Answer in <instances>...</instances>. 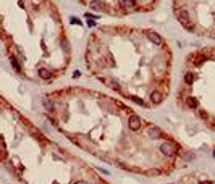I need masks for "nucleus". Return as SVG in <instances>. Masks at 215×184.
<instances>
[{
	"label": "nucleus",
	"mask_w": 215,
	"mask_h": 184,
	"mask_svg": "<svg viewBox=\"0 0 215 184\" xmlns=\"http://www.w3.org/2000/svg\"><path fill=\"white\" fill-rule=\"evenodd\" d=\"M176 18H178V21H180V24H181L186 31H193L194 29L193 23H191V16H189V13L186 10H180L176 13Z\"/></svg>",
	"instance_id": "obj_1"
},
{
	"label": "nucleus",
	"mask_w": 215,
	"mask_h": 184,
	"mask_svg": "<svg viewBox=\"0 0 215 184\" xmlns=\"http://www.w3.org/2000/svg\"><path fill=\"white\" fill-rule=\"evenodd\" d=\"M160 150H162V153H165L167 157H172V155H175L178 152V145L175 142H163L160 145Z\"/></svg>",
	"instance_id": "obj_2"
},
{
	"label": "nucleus",
	"mask_w": 215,
	"mask_h": 184,
	"mask_svg": "<svg viewBox=\"0 0 215 184\" xmlns=\"http://www.w3.org/2000/svg\"><path fill=\"white\" fill-rule=\"evenodd\" d=\"M146 36H147V39H149L151 42L155 44V45H160V44L163 42V39H162L155 31H146Z\"/></svg>",
	"instance_id": "obj_3"
},
{
	"label": "nucleus",
	"mask_w": 215,
	"mask_h": 184,
	"mask_svg": "<svg viewBox=\"0 0 215 184\" xmlns=\"http://www.w3.org/2000/svg\"><path fill=\"white\" fill-rule=\"evenodd\" d=\"M128 125H129V129H133V131L141 129V118L139 116H136V115H133V116L129 118Z\"/></svg>",
	"instance_id": "obj_4"
},
{
	"label": "nucleus",
	"mask_w": 215,
	"mask_h": 184,
	"mask_svg": "<svg viewBox=\"0 0 215 184\" xmlns=\"http://www.w3.org/2000/svg\"><path fill=\"white\" fill-rule=\"evenodd\" d=\"M147 134L151 136V137H154V139H160V137H163V132H162V129H159V128H149Z\"/></svg>",
	"instance_id": "obj_5"
},
{
	"label": "nucleus",
	"mask_w": 215,
	"mask_h": 184,
	"mask_svg": "<svg viewBox=\"0 0 215 184\" xmlns=\"http://www.w3.org/2000/svg\"><path fill=\"white\" fill-rule=\"evenodd\" d=\"M162 100H163V95H162L160 92H152V94H151V102L154 103V105L162 103Z\"/></svg>",
	"instance_id": "obj_6"
},
{
	"label": "nucleus",
	"mask_w": 215,
	"mask_h": 184,
	"mask_svg": "<svg viewBox=\"0 0 215 184\" xmlns=\"http://www.w3.org/2000/svg\"><path fill=\"white\" fill-rule=\"evenodd\" d=\"M121 7L125 10H136V2L134 0H121Z\"/></svg>",
	"instance_id": "obj_7"
},
{
	"label": "nucleus",
	"mask_w": 215,
	"mask_h": 184,
	"mask_svg": "<svg viewBox=\"0 0 215 184\" xmlns=\"http://www.w3.org/2000/svg\"><path fill=\"white\" fill-rule=\"evenodd\" d=\"M105 84H107L110 89H113V91H120V84L117 81H110V79H102Z\"/></svg>",
	"instance_id": "obj_8"
},
{
	"label": "nucleus",
	"mask_w": 215,
	"mask_h": 184,
	"mask_svg": "<svg viewBox=\"0 0 215 184\" xmlns=\"http://www.w3.org/2000/svg\"><path fill=\"white\" fill-rule=\"evenodd\" d=\"M39 76L42 78V79H50V71H47L45 68H39Z\"/></svg>",
	"instance_id": "obj_9"
},
{
	"label": "nucleus",
	"mask_w": 215,
	"mask_h": 184,
	"mask_svg": "<svg viewBox=\"0 0 215 184\" xmlns=\"http://www.w3.org/2000/svg\"><path fill=\"white\" fill-rule=\"evenodd\" d=\"M89 5H91V8H94V10H102L104 8V3H100L99 0H94V2H91Z\"/></svg>",
	"instance_id": "obj_10"
},
{
	"label": "nucleus",
	"mask_w": 215,
	"mask_h": 184,
	"mask_svg": "<svg viewBox=\"0 0 215 184\" xmlns=\"http://www.w3.org/2000/svg\"><path fill=\"white\" fill-rule=\"evenodd\" d=\"M188 105L191 107V108H197V105H199V102H197V99L189 97V99H188Z\"/></svg>",
	"instance_id": "obj_11"
},
{
	"label": "nucleus",
	"mask_w": 215,
	"mask_h": 184,
	"mask_svg": "<svg viewBox=\"0 0 215 184\" xmlns=\"http://www.w3.org/2000/svg\"><path fill=\"white\" fill-rule=\"evenodd\" d=\"M131 100H133V102H136L138 105H141V107H147V105L144 103V100H142V99H139V97H136V95H131Z\"/></svg>",
	"instance_id": "obj_12"
},
{
	"label": "nucleus",
	"mask_w": 215,
	"mask_h": 184,
	"mask_svg": "<svg viewBox=\"0 0 215 184\" xmlns=\"http://www.w3.org/2000/svg\"><path fill=\"white\" fill-rule=\"evenodd\" d=\"M193 81H194V74L193 73H186V76H184V82H186V84H193Z\"/></svg>",
	"instance_id": "obj_13"
},
{
	"label": "nucleus",
	"mask_w": 215,
	"mask_h": 184,
	"mask_svg": "<svg viewBox=\"0 0 215 184\" xmlns=\"http://www.w3.org/2000/svg\"><path fill=\"white\" fill-rule=\"evenodd\" d=\"M62 49H63L66 53H70V44H68L66 39H62Z\"/></svg>",
	"instance_id": "obj_14"
},
{
	"label": "nucleus",
	"mask_w": 215,
	"mask_h": 184,
	"mask_svg": "<svg viewBox=\"0 0 215 184\" xmlns=\"http://www.w3.org/2000/svg\"><path fill=\"white\" fill-rule=\"evenodd\" d=\"M11 65H13V66H15V70L16 71H20V70H21V66H20V63H18V61H16V58H15V57H11Z\"/></svg>",
	"instance_id": "obj_15"
},
{
	"label": "nucleus",
	"mask_w": 215,
	"mask_h": 184,
	"mask_svg": "<svg viewBox=\"0 0 215 184\" xmlns=\"http://www.w3.org/2000/svg\"><path fill=\"white\" fill-rule=\"evenodd\" d=\"M44 105H45V108L47 110H54V102H50V100H44Z\"/></svg>",
	"instance_id": "obj_16"
},
{
	"label": "nucleus",
	"mask_w": 215,
	"mask_h": 184,
	"mask_svg": "<svg viewBox=\"0 0 215 184\" xmlns=\"http://www.w3.org/2000/svg\"><path fill=\"white\" fill-rule=\"evenodd\" d=\"M97 65L100 66V68H105V58H99L97 60Z\"/></svg>",
	"instance_id": "obj_17"
},
{
	"label": "nucleus",
	"mask_w": 215,
	"mask_h": 184,
	"mask_svg": "<svg viewBox=\"0 0 215 184\" xmlns=\"http://www.w3.org/2000/svg\"><path fill=\"white\" fill-rule=\"evenodd\" d=\"M199 115H201V116H202L204 119H207V116H209V115H207V112H204V110H201V112H199Z\"/></svg>",
	"instance_id": "obj_18"
},
{
	"label": "nucleus",
	"mask_w": 215,
	"mask_h": 184,
	"mask_svg": "<svg viewBox=\"0 0 215 184\" xmlns=\"http://www.w3.org/2000/svg\"><path fill=\"white\" fill-rule=\"evenodd\" d=\"M87 26H89V27H94V26H96V21H92V20H87Z\"/></svg>",
	"instance_id": "obj_19"
},
{
	"label": "nucleus",
	"mask_w": 215,
	"mask_h": 184,
	"mask_svg": "<svg viewBox=\"0 0 215 184\" xmlns=\"http://www.w3.org/2000/svg\"><path fill=\"white\" fill-rule=\"evenodd\" d=\"M79 76H81L79 71H75V73H73V78H79Z\"/></svg>",
	"instance_id": "obj_20"
},
{
	"label": "nucleus",
	"mask_w": 215,
	"mask_h": 184,
	"mask_svg": "<svg viewBox=\"0 0 215 184\" xmlns=\"http://www.w3.org/2000/svg\"><path fill=\"white\" fill-rule=\"evenodd\" d=\"M70 21H71V23H76V24H79V21H78V20H76V18H71Z\"/></svg>",
	"instance_id": "obj_21"
},
{
	"label": "nucleus",
	"mask_w": 215,
	"mask_h": 184,
	"mask_svg": "<svg viewBox=\"0 0 215 184\" xmlns=\"http://www.w3.org/2000/svg\"><path fill=\"white\" fill-rule=\"evenodd\" d=\"M201 184H212L210 181H204V183H201Z\"/></svg>",
	"instance_id": "obj_22"
},
{
	"label": "nucleus",
	"mask_w": 215,
	"mask_h": 184,
	"mask_svg": "<svg viewBox=\"0 0 215 184\" xmlns=\"http://www.w3.org/2000/svg\"><path fill=\"white\" fill-rule=\"evenodd\" d=\"M100 184H108V183H107V181H100Z\"/></svg>",
	"instance_id": "obj_23"
},
{
	"label": "nucleus",
	"mask_w": 215,
	"mask_h": 184,
	"mask_svg": "<svg viewBox=\"0 0 215 184\" xmlns=\"http://www.w3.org/2000/svg\"><path fill=\"white\" fill-rule=\"evenodd\" d=\"M214 157H215V150H214Z\"/></svg>",
	"instance_id": "obj_24"
},
{
	"label": "nucleus",
	"mask_w": 215,
	"mask_h": 184,
	"mask_svg": "<svg viewBox=\"0 0 215 184\" xmlns=\"http://www.w3.org/2000/svg\"><path fill=\"white\" fill-rule=\"evenodd\" d=\"M214 125H215V121H214Z\"/></svg>",
	"instance_id": "obj_25"
},
{
	"label": "nucleus",
	"mask_w": 215,
	"mask_h": 184,
	"mask_svg": "<svg viewBox=\"0 0 215 184\" xmlns=\"http://www.w3.org/2000/svg\"><path fill=\"white\" fill-rule=\"evenodd\" d=\"M214 36H215V34H214Z\"/></svg>",
	"instance_id": "obj_26"
}]
</instances>
